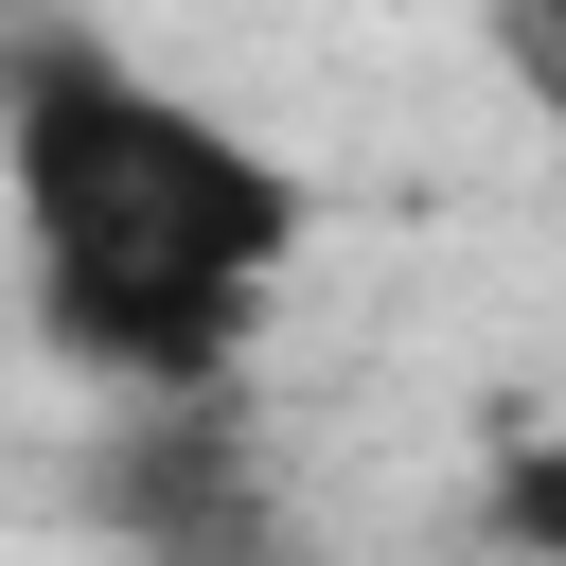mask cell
I'll return each mask as SVG.
<instances>
[{"label": "cell", "instance_id": "cell-4", "mask_svg": "<svg viewBox=\"0 0 566 566\" xmlns=\"http://www.w3.org/2000/svg\"><path fill=\"white\" fill-rule=\"evenodd\" d=\"M531 71H548V159H566V35H531Z\"/></svg>", "mask_w": 566, "mask_h": 566}, {"label": "cell", "instance_id": "cell-2", "mask_svg": "<svg viewBox=\"0 0 566 566\" xmlns=\"http://www.w3.org/2000/svg\"><path fill=\"white\" fill-rule=\"evenodd\" d=\"M71 513H88L124 566H318L301 513H283V460L248 442L230 389H212V407H124V424H88Z\"/></svg>", "mask_w": 566, "mask_h": 566}, {"label": "cell", "instance_id": "cell-3", "mask_svg": "<svg viewBox=\"0 0 566 566\" xmlns=\"http://www.w3.org/2000/svg\"><path fill=\"white\" fill-rule=\"evenodd\" d=\"M495 566H566V424H513V460H495Z\"/></svg>", "mask_w": 566, "mask_h": 566}, {"label": "cell", "instance_id": "cell-1", "mask_svg": "<svg viewBox=\"0 0 566 566\" xmlns=\"http://www.w3.org/2000/svg\"><path fill=\"white\" fill-rule=\"evenodd\" d=\"M0 195L35 265V336L106 407H212L318 230L301 159L142 71L124 35H0Z\"/></svg>", "mask_w": 566, "mask_h": 566}]
</instances>
